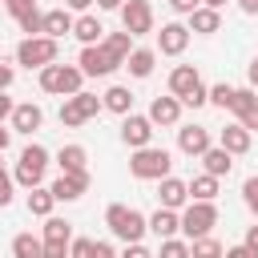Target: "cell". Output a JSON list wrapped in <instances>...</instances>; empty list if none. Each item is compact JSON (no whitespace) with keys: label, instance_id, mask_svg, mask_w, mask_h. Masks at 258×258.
I'll return each mask as SVG.
<instances>
[{"label":"cell","instance_id":"obj_1","mask_svg":"<svg viewBox=\"0 0 258 258\" xmlns=\"http://www.w3.org/2000/svg\"><path fill=\"white\" fill-rule=\"evenodd\" d=\"M169 169H173V157H169V149H157V145H141L129 157V173L137 181H161V177H169Z\"/></svg>","mask_w":258,"mask_h":258},{"label":"cell","instance_id":"obj_2","mask_svg":"<svg viewBox=\"0 0 258 258\" xmlns=\"http://www.w3.org/2000/svg\"><path fill=\"white\" fill-rule=\"evenodd\" d=\"M105 226H109L113 238H121V242H141L145 230H149L145 214L133 210V206H121V202H113V206L105 210Z\"/></svg>","mask_w":258,"mask_h":258},{"label":"cell","instance_id":"obj_3","mask_svg":"<svg viewBox=\"0 0 258 258\" xmlns=\"http://www.w3.org/2000/svg\"><path fill=\"white\" fill-rule=\"evenodd\" d=\"M81 81H85V73H81V64H44L40 69V89L44 93H56V97H73V93H81Z\"/></svg>","mask_w":258,"mask_h":258},{"label":"cell","instance_id":"obj_4","mask_svg":"<svg viewBox=\"0 0 258 258\" xmlns=\"http://www.w3.org/2000/svg\"><path fill=\"white\" fill-rule=\"evenodd\" d=\"M177 218H181L185 242H194V238H202V234H210V230L218 226V206H214V202H185V206L177 210Z\"/></svg>","mask_w":258,"mask_h":258},{"label":"cell","instance_id":"obj_5","mask_svg":"<svg viewBox=\"0 0 258 258\" xmlns=\"http://www.w3.org/2000/svg\"><path fill=\"white\" fill-rule=\"evenodd\" d=\"M44 169H48V149L32 141V145H24V149H20V161H16L12 181H16V185H24V189H32V185H40V181H44Z\"/></svg>","mask_w":258,"mask_h":258},{"label":"cell","instance_id":"obj_6","mask_svg":"<svg viewBox=\"0 0 258 258\" xmlns=\"http://www.w3.org/2000/svg\"><path fill=\"white\" fill-rule=\"evenodd\" d=\"M56 40L52 36H24L20 44H16V64H24V69H44V64H52L56 60Z\"/></svg>","mask_w":258,"mask_h":258},{"label":"cell","instance_id":"obj_7","mask_svg":"<svg viewBox=\"0 0 258 258\" xmlns=\"http://www.w3.org/2000/svg\"><path fill=\"white\" fill-rule=\"evenodd\" d=\"M105 105H101V97L97 93H73V97H64V105H60V125L64 129H77V125H85L89 117H97Z\"/></svg>","mask_w":258,"mask_h":258},{"label":"cell","instance_id":"obj_8","mask_svg":"<svg viewBox=\"0 0 258 258\" xmlns=\"http://www.w3.org/2000/svg\"><path fill=\"white\" fill-rule=\"evenodd\" d=\"M117 12H121V28H125L129 36L153 32V4H149V0H125Z\"/></svg>","mask_w":258,"mask_h":258},{"label":"cell","instance_id":"obj_9","mask_svg":"<svg viewBox=\"0 0 258 258\" xmlns=\"http://www.w3.org/2000/svg\"><path fill=\"white\" fill-rule=\"evenodd\" d=\"M77 64H81V73H85V77H109L113 69H121V60H113L101 44H85V48H81V56H77Z\"/></svg>","mask_w":258,"mask_h":258},{"label":"cell","instance_id":"obj_10","mask_svg":"<svg viewBox=\"0 0 258 258\" xmlns=\"http://www.w3.org/2000/svg\"><path fill=\"white\" fill-rule=\"evenodd\" d=\"M230 113L250 129V133H258V89H234V101H230Z\"/></svg>","mask_w":258,"mask_h":258},{"label":"cell","instance_id":"obj_11","mask_svg":"<svg viewBox=\"0 0 258 258\" xmlns=\"http://www.w3.org/2000/svg\"><path fill=\"white\" fill-rule=\"evenodd\" d=\"M121 141H125L129 149L149 145V141H153V121L141 117V113H125V121H121Z\"/></svg>","mask_w":258,"mask_h":258},{"label":"cell","instance_id":"obj_12","mask_svg":"<svg viewBox=\"0 0 258 258\" xmlns=\"http://www.w3.org/2000/svg\"><path fill=\"white\" fill-rule=\"evenodd\" d=\"M185 48H189V28L177 24V20L161 24V32H157V52H165V56H181Z\"/></svg>","mask_w":258,"mask_h":258},{"label":"cell","instance_id":"obj_13","mask_svg":"<svg viewBox=\"0 0 258 258\" xmlns=\"http://www.w3.org/2000/svg\"><path fill=\"white\" fill-rule=\"evenodd\" d=\"M210 145H214V141H210V129H206V125H181V129H177V149H181L185 157H202Z\"/></svg>","mask_w":258,"mask_h":258},{"label":"cell","instance_id":"obj_14","mask_svg":"<svg viewBox=\"0 0 258 258\" xmlns=\"http://www.w3.org/2000/svg\"><path fill=\"white\" fill-rule=\"evenodd\" d=\"M48 189H52L56 202H77V198L89 189V169H81V173H60Z\"/></svg>","mask_w":258,"mask_h":258},{"label":"cell","instance_id":"obj_15","mask_svg":"<svg viewBox=\"0 0 258 258\" xmlns=\"http://www.w3.org/2000/svg\"><path fill=\"white\" fill-rule=\"evenodd\" d=\"M145 117L153 121V129H157V125H165V129H169V125H177V121H181V101H177L173 93H169V97H153V105H149V113H145Z\"/></svg>","mask_w":258,"mask_h":258},{"label":"cell","instance_id":"obj_16","mask_svg":"<svg viewBox=\"0 0 258 258\" xmlns=\"http://www.w3.org/2000/svg\"><path fill=\"white\" fill-rule=\"evenodd\" d=\"M44 125V109L40 105H32V101H24V105H12V133H36Z\"/></svg>","mask_w":258,"mask_h":258},{"label":"cell","instance_id":"obj_17","mask_svg":"<svg viewBox=\"0 0 258 258\" xmlns=\"http://www.w3.org/2000/svg\"><path fill=\"white\" fill-rule=\"evenodd\" d=\"M218 145H222L226 153H234V157H238V153H250V145H254V133H250L242 121H238V125H226V129L218 133Z\"/></svg>","mask_w":258,"mask_h":258},{"label":"cell","instance_id":"obj_18","mask_svg":"<svg viewBox=\"0 0 258 258\" xmlns=\"http://www.w3.org/2000/svg\"><path fill=\"white\" fill-rule=\"evenodd\" d=\"M157 198H161V206L165 210H181L185 202H189V185L181 181V177H161V185H157Z\"/></svg>","mask_w":258,"mask_h":258},{"label":"cell","instance_id":"obj_19","mask_svg":"<svg viewBox=\"0 0 258 258\" xmlns=\"http://www.w3.org/2000/svg\"><path fill=\"white\" fill-rule=\"evenodd\" d=\"M189 32H198V36H214L218 28H222V12L218 8H206V4H198L194 12H189V24H185Z\"/></svg>","mask_w":258,"mask_h":258},{"label":"cell","instance_id":"obj_20","mask_svg":"<svg viewBox=\"0 0 258 258\" xmlns=\"http://www.w3.org/2000/svg\"><path fill=\"white\" fill-rule=\"evenodd\" d=\"M202 85V73H198V64H177L173 73H169V93L181 101L189 89H198Z\"/></svg>","mask_w":258,"mask_h":258},{"label":"cell","instance_id":"obj_21","mask_svg":"<svg viewBox=\"0 0 258 258\" xmlns=\"http://www.w3.org/2000/svg\"><path fill=\"white\" fill-rule=\"evenodd\" d=\"M202 165H206V173L210 177H230V169H234V153H226L222 145H210L206 153H202Z\"/></svg>","mask_w":258,"mask_h":258},{"label":"cell","instance_id":"obj_22","mask_svg":"<svg viewBox=\"0 0 258 258\" xmlns=\"http://www.w3.org/2000/svg\"><path fill=\"white\" fill-rule=\"evenodd\" d=\"M145 222H149V230H153L157 238H173V234L181 230V218H177V210H165V206H157V214H149Z\"/></svg>","mask_w":258,"mask_h":258},{"label":"cell","instance_id":"obj_23","mask_svg":"<svg viewBox=\"0 0 258 258\" xmlns=\"http://www.w3.org/2000/svg\"><path fill=\"white\" fill-rule=\"evenodd\" d=\"M69 32H73V12H69V8H48V12H44V36L60 40V36H69Z\"/></svg>","mask_w":258,"mask_h":258},{"label":"cell","instance_id":"obj_24","mask_svg":"<svg viewBox=\"0 0 258 258\" xmlns=\"http://www.w3.org/2000/svg\"><path fill=\"white\" fill-rule=\"evenodd\" d=\"M73 36H77L81 44H101L105 24H101L97 16H89V12H85V16H77V20H73Z\"/></svg>","mask_w":258,"mask_h":258},{"label":"cell","instance_id":"obj_25","mask_svg":"<svg viewBox=\"0 0 258 258\" xmlns=\"http://www.w3.org/2000/svg\"><path fill=\"white\" fill-rule=\"evenodd\" d=\"M153 64H157V52H153V48H133V52L125 56V69H129V77H137V81H145V77L153 73Z\"/></svg>","mask_w":258,"mask_h":258},{"label":"cell","instance_id":"obj_26","mask_svg":"<svg viewBox=\"0 0 258 258\" xmlns=\"http://www.w3.org/2000/svg\"><path fill=\"white\" fill-rule=\"evenodd\" d=\"M101 105H105L109 113H121V117H125V113H133V93H129L125 85H109V89L101 93Z\"/></svg>","mask_w":258,"mask_h":258},{"label":"cell","instance_id":"obj_27","mask_svg":"<svg viewBox=\"0 0 258 258\" xmlns=\"http://www.w3.org/2000/svg\"><path fill=\"white\" fill-rule=\"evenodd\" d=\"M85 161H89L85 145H60V149H56V165H60V173H81Z\"/></svg>","mask_w":258,"mask_h":258},{"label":"cell","instance_id":"obj_28","mask_svg":"<svg viewBox=\"0 0 258 258\" xmlns=\"http://www.w3.org/2000/svg\"><path fill=\"white\" fill-rule=\"evenodd\" d=\"M101 48H105L113 60H121V64H125V56L133 52V36H129L125 28H121V32H109V36H101Z\"/></svg>","mask_w":258,"mask_h":258},{"label":"cell","instance_id":"obj_29","mask_svg":"<svg viewBox=\"0 0 258 258\" xmlns=\"http://www.w3.org/2000/svg\"><path fill=\"white\" fill-rule=\"evenodd\" d=\"M52 206H56L52 189H44V185H32V189H28V214H32V218H48Z\"/></svg>","mask_w":258,"mask_h":258},{"label":"cell","instance_id":"obj_30","mask_svg":"<svg viewBox=\"0 0 258 258\" xmlns=\"http://www.w3.org/2000/svg\"><path fill=\"white\" fill-rule=\"evenodd\" d=\"M12 258H44V242L36 234H16L12 238Z\"/></svg>","mask_w":258,"mask_h":258},{"label":"cell","instance_id":"obj_31","mask_svg":"<svg viewBox=\"0 0 258 258\" xmlns=\"http://www.w3.org/2000/svg\"><path fill=\"white\" fill-rule=\"evenodd\" d=\"M189 185V198L194 202H214L218 198V177H210V173H198L194 181H185Z\"/></svg>","mask_w":258,"mask_h":258},{"label":"cell","instance_id":"obj_32","mask_svg":"<svg viewBox=\"0 0 258 258\" xmlns=\"http://www.w3.org/2000/svg\"><path fill=\"white\" fill-rule=\"evenodd\" d=\"M222 254H226V246L218 238H210V234H202V238L189 242V258H222Z\"/></svg>","mask_w":258,"mask_h":258},{"label":"cell","instance_id":"obj_33","mask_svg":"<svg viewBox=\"0 0 258 258\" xmlns=\"http://www.w3.org/2000/svg\"><path fill=\"white\" fill-rule=\"evenodd\" d=\"M44 242H73V226L64 218H44Z\"/></svg>","mask_w":258,"mask_h":258},{"label":"cell","instance_id":"obj_34","mask_svg":"<svg viewBox=\"0 0 258 258\" xmlns=\"http://www.w3.org/2000/svg\"><path fill=\"white\" fill-rule=\"evenodd\" d=\"M153 258H189V242L185 238H161V250Z\"/></svg>","mask_w":258,"mask_h":258},{"label":"cell","instance_id":"obj_35","mask_svg":"<svg viewBox=\"0 0 258 258\" xmlns=\"http://www.w3.org/2000/svg\"><path fill=\"white\" fill-rule=\"evenodd\" d=\"M20 32H28V36H44V12H40V8L24 12V16H20Z\"/></svg>","mask_w":258,"mask_h":258},{"label":"cell","instance_id":"obj_36","mask_svg":"<svg viewBox=\"0 0 258 258\" xmlns=\"http://www.w3.org/2000/svg\"><path fill=\"white\" fill-rule=\"evenodd\" d=\"M230 101H234V85L218 81V85L210 89V105H218V109H230Z\"/></svg>","mask_w":258,"mask_h":258},{"label":"cell","instance_id":"obj_37","mask_svg":"<svg viewBox=\"0 0 258 258\" xmlns=\"http://www.w3.org/2000/svg\"><path fill=\"white\" fill-rule=\"evenodd\" d=\"M242 202H246V210H250V214H258V173L242 181Z\"/></svg>","mask_w":258,"mask_h":258},{"label":"cell","instance_id":"obj_38","mask_svg":"<svg viewBox=\"0 0 258 258\" xmlns=\"http://www.w3.org/2000/svg\"><path fill=\"white\" fill-rule=\"evenodd\" d=\"M181 105H189V109H202V105H210V89H206V85L189 89V93L181 97Z\"/></svg>","mask_w":258,"mask_h":258},{"label":"cell","instance_id":"obj_39","mask_svg":"<svg viewBox=\"0 0 258 258\" xmlns=\"http://www.w3.org/2000/svg\"><path fill=\"white\" fill-rule=\"evenodd\" d=\"M32 8H36V0H4V12H12L16 20H20L24 12H32Z\"/></svg>","mask_w":258,"mask_h":258},{"label":"cell","instance_id":"obj_40","mask_svg":"<svg viewBox=\"0 0 258 258\" xmlns=\"http://www.w3.org/2000/svg\"><path fill=\"white\" fill-rule=\"evenodd\" d=\"M12 185H16V181L0 169V210H4V206H12Z\"/></svg>","mask_w":258,"mask_h":258},{"label":"cell","instance_id":"obj_41","mask_svg":"<svg viewBox=\"0 0 258 258\" xmlns=\"http://www.w3.org/2000/svg\"><path fill=\"white\" fill-rule=\"evenodd\" d=\"M89 246H93V238H73L69 242V254L73 258H89Z\"/></svg>","mask_w":258,"mask_h":258},{"label":"cell","instance_id":"obj_42","mask_svg":"<svg viewBox=\"0 0 258 258\" xmlns=\"http://www.w3.org/2000/svg\"><path fill=\"white\" fill-rule=\"evenodd\" d=\"M44 258H69V242H44Z\"/></svg>","mask_w":258,"mask_h":258},{"label":"cell","instance_id":"obj_43","mask_svg":"<svg viewBox=\"0 0 258 258\" xmlns=\"http://www.w3.org/2000/svg\"><path fill=\"white\" fill-rule=\"evenodd\" d=\"M89 258H117V250H113V242H93Z\"/></svg>","mask_w":258,"mask_h":258},{"label":"cell","instance_id":"obj_44","mask_svg":"<svg viewBox=\"0 0 258 258\" xmlns=\"http://www.w3.org/2000/svg\"><path fill=\"white\" fill-rule=\"evenodd\" d=\"M121 258H153V250H145L141 242H125V254Z\"/></svg>","mask_w":258,"mask_h":258},{"label":"cell","instance_id":"obj_45","mask_svg":"<svg viewBox=\"0 0 258 258\" xmlns=\"http://www.w3.org/2000/svg\"><path fill=\"white\" fill-rule=\"evenodd\" d=\"M222 258H258V254H254V250H250L246 242H238V246H230V250H226Z\"/></svg>","mask_w":258,"mask_h":258},{"label":"cell","instance_id":"obj_46","mask_svg":"<svg viewBox=\"0 0 258 258\" xmlns=\"http://www.w3.org/2000/svg\"><path fill=\"white\" fill-rule=\"evenodd\" d=\"M12 81H16V69L0 60V93H8V85H12Z\"/></svg>","mask_w":258,"mask_h":258},{"label":"cell","instance_id":"obj_47","mask_svg":"<svg viewBox=\"0 0 258 258\" xmlns=\"http://www.w3.org/2000/svg\"><path fill=\"white\" fill-rule=\"evenodd\" d=\"M198 4H202V0H169V8H173V12H181V16H189Z\"/></svg>","mask_w":258,"mask_h":258},{"label":"cell","instance_id":"obj_48","mask_svg":"<svg viewBox=\"0 0 258 258\" xmlns=\"http://www.w3.org/2000/svg\"><path fill=\"white\" fill-rule=\"evenodd\" d=\"M242 242H246V246H250V250H254V254H258V222H254V226H250V230H246V238H242Z\"/></svg>","mask_w":258,"mask_h":258},{"label":"cell","instance_id":"obj_49","mask_svg":"<svg viewBox=\"0 0 258 258\" xmlns=\"http://www.w3.org/2000/svg\"><path fill=\"white\" fill-rule=\"evenodd\" d=\"M246 77H250V89H258V56L246 64Z\"/></svg>","mask_w":258,"mask_h":258},{"label":"cell","instance_id":"obj_50","mask_svg":"<svg viewBox=\"0 0 258 258\" xmlns=\"http://www.w3.org/2000/svg\"><path fill=\"white\" fill-rule=\"evenodd\" d=\"M12 145V129H4V121H0V153Z\"/></svg>","mask_w":258,"mask_h":258},{"label":"cell","instance_id":"obj_51","mask_svg":"<svg viewBox=\"0 0 258 258\" xmlns=\"http://www.w3.org/2000/svg\"><path fill=\"white\" fill-rule=\"evenodd\" d=\"M89 4H93V0H64V8H69V12H85Z\"/></svg>","mask_w":258,"mask_h":258},{"label":"cell","instance_id":"obj_52","mask_svg":"<svg viewBox=\"0 0 258 258\" xmlns=\"http://www.w3.org/2000/svg\"><path fill=\"white\" fill-rule=\"evenodd\" d=\"M4 117H12V97L0 93V121H4Z\"/></svg>","mask_w":258,"mask_h":258},{"label":"cell","instance_id":"obj_53","mask_svg":"<svg viewBox=\"0 0 258 258\" xmlns=\"http://www.w3.org/2000/svg\"><path fill=\"white\" fill-rule=\"evenodd\" d=\"M238 8H242V12H250V16H254V12H258V0H238Z\"/></svg>","mask_w":258,"mask_h":258},{"label":"cell","instance_id":"obj_54","mask_svg":"<svg viewBox=\"0 0 258 258\" xmlns=\"http://www.w3.org/2000/svg\"><path fill=\"white\" fill-rule=\"evenodd\" d=\"M121 4H125V0H97V8H109V12H113V8H121Z\"/></svg>","mask_w":258,"mask_h":258},{"label":"cell","instance_id":"obj_55","mask_svg":"<svg viewBox=\"0 0 258 258\" xmlns=\"http://www.w3.org/2000/svg\"><path fill=\"white\" fill-rule=\"evenodd\" d=\"M202 4H206V8H218V12H222V4H226V0H202Z\"/></svg>","mask_w":258,"mask_h":258},{"label":"cell","instance_id":"obj_56","mask_svg":"<svg viewBox=\"0 0 258 258\" xmlns=\"http://www.w3.org/2000/svg\"><path fill=\"white\" fill-rule=\"evenodd\" d=\"M0 8H4V0H0Z\"/></svg>","mask_w":258,"mask_h":258},{"label":"cell","instance_id":"obj_57","mask_svg":"<svg viewBox=\"0 0 258 258\" xmlns=\"http://www.w3.org/2000/svg\"><path fill=\"white\" fill-rule=\"evenodd\" d=\"M0 169H4V165H0Z\"/></svg>","mask_w":258,"mask_h":258},{"label":"cell","instance_id":"obj_58","mask_svg":"<svg viewBox=\"0 0 258 258\" xmlns=\"http://www.w3.org/2000/svg\"><path fill=\"white\" fill-rule=\"evenodd\" d=\"M69 258H73V254H69Z\"/></svg>","mask_w":258,"mask_h":258}]
</instances>
